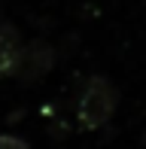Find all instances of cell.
I'll return each instance as SVG.
<instances>
[{
  "label": "cell",
  "mask_w": 146,
  "mask_h": 149,
  "mask_svg": "<svg viewBox=\"0 0 146 149\" xmlns=\"http://www.w3.org/2000/svg\"><path fill=\"white\" fill-rule=\"evenodd\" d=\"M119 107V91L116 85L110 82L107 76L95 73V76L85 79L82 94H79V104H76V125L82 131H95V128L107 125L113 119Z\"/></svg>",
  "instance_id": "cell-1"
},
{
  "label": "cell",
  "mask_w": 146,
  "mask_h": 149,
  "mask_svg": "<svg viewBox=\"0 0 146 149\" xmlns=\"http://www.w3.org/2000/svg\"><path fill=\"white\" fill-rule=\"evenodd\" d=\"M52 67H55V49L46 40H31L18 49L15 64H12V76L22 79V82H34V79L46 76Z\"/></svg>",
  "instance_id": "cell-2"
},
{
  "label": "cell",
  "mask_w": 146,
  "mask_h": 149,
  "mask_svg": "<svg viewBox=\"0 0 146 149\" xmlns=\"http://www.w3.org/2000/svg\"><path fill=\"white\" fill-rule=\"evenodd\" d=\"M22 49V37H18L15 24H0V76H12V64Z\"/></svg>",
  "instance_id": "cell-3"
},
{
  "label": "cell",
  "mask_w": 146,
  "mask_h": 149,
  "mask_svg": "<svg viewBox=\"0 0 146 149\" xmlns=\"http://www.w3.org/2000/svg\"><path fill=\"white\" fill-rule=\"evenodd\" d=\"M0 149H31L28 140L15 137V134H0Z\"/></svg>",
  "instance_id": "cell-4"
},
{
  "label": "cell",
  "mask_w": 146,
  "mask_h": 149,
  "mask_svg": "<svg viewBox=\"0 0 146 149\" xmlns=\"http://www.w3.org/2000/svg\"><path fill=\"white\" fill-rule=\"evenodd\" d=\"M143 140H146V137H143Z\"/></svg>",
  "instance_id": "cell-5"
}]
</instances>
